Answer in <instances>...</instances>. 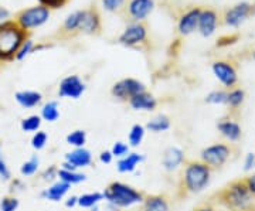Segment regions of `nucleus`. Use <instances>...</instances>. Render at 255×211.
<instances>
[{"label":"nucleus","mask_w":255,"mask_h":211,"mask_svg":"<svg viewBox=\"0 0 255 211\" xmlns=\"http://www.w3.org/2000/svg\"><path fill=\"white\" fill-rule=\"evenodd\" d=\"M213 170L206 163L199 160H186L176 186V200L182 202L189 196L201 193L211 182Z\"/></svg>","instance_id":"f257e3e1"},{"label":"nucleus","mask_w":255,"mask_h":211,"mask_svg":"<svg viewBox=\"0 0 255 211\" xmlns=\"http://www.w3.org/2000/svg\"><path fill=\"white\" fill-rule=\"evenodd\" d=\"M210 202L228 211H255V199L251 196L244 179H237L213 194Z\"/></svg>","instance_id":"f03ea898"},{"label":"nucleus","mask_w":255,"mask_h":211,"mask_svg":"<svg viewBox=\"0 0 255 211\" xmlns=\"http://www.w3.org/2000/svg\"><path fill=\"white\" fill-rule=\"evenodd\" d=\"M30 31H26L10 18L0 24V64L14 61L21 44L30 38Z\"/></svg>","instance_id":"7ed1b4c3"},{"label":"nucleus","mask_w":255,"mask_h":211,"mask_svg":"<svg viewBox=\"0 0 255 211\" xmlns=\"http://www.w3.org/2000/svg\"><path fill=\"white\" fill-rule=\"evenodd\" d=\"M102 194L108 207L114 211H121L136 204H142L146 196V193H143L142 190L122 182L110 183L105 187Z\"/></svg>","instance_id":"20e7f679"},{"label":"nucleus","mask_w":255,"mask_h":211,"mask_svg":"<svg viewBox=\"0 0 255 211\" xmlns=\"http://www.w3.org/2000/svg\"><path fill=\"white\" fill-rule=\"evenodd\" d=\"M234 155V146L226 142H216L210 146L201 149L200 160L209 166L210 169L220 170L227 165Z\"/></svg>","instance_id":"39448f33"},{"label":"nucleus","mask_w":255,"mask_h":211,"mask_svg":"<svg viewBox=\"0 0 255 211\" xmlns=\"http://www.w3.org/2000/svg\"><path fill=\"white\" fill-rule=\"evenodd\" d=\"M50 14H51L50 10L40 6V4H36V6H30V7H26V9L18 10L17 13L13 16V20L23 30L31 33L33 28L40 27L44 23H47L48 18H50Z\"/></svg>","instance_id":"423d86ee"},{"label":"nucleus","mask_w":255,"mask_h":211,"mask_svg":"<svg viewBox=\"0 0 255 211\" xmlns=\"http://www.w3.org/2000/svg\"><path fill=\"white\" fill-rule=\"evenodd\" d=\"M156 7L155 0H127L125 6L119 16L124 21L129 23H139L145 21Z\"/></svg>","instance_id":"0eeeda50"},{"label":"nucleus","mask_w":255,"mask_h":211,"mask_svg":"<svg viewBox=\"0 0 255 211\" xmlns=\"http://www.w3.org/2000/svg\"><path fill=\"white\" fill-rule=\"evenodd\" d=\"M149 40V31L146 21L129 23L118 37V43L128 48H143Z\"/></svg>","instance_id":"6e6552de"},{"label":"nucleus","mask_w":255,"mask_h":211,"mask_svg":"<svg viewBox=\"0 0 255 211\" xmlns=\"http://www.w3.org/2000/svg\"><path fill=\"white\" fill-rule=\"evenodd\" d=\"M250 17H253V3L250 1H238L220 13L221 24L233 28L240 27Z\"/></svg>","instance_id":"1a4fd4ad"},{"label":"nucleus","mask_w":255,"mask_h":211,"mask_svg":"<svg viewBox=\"0 0 255 211\" xmlns=\"http://www.w3.org/2000/svg\"><path fill=\"white\" fill-rule=\"evenodd\" d=\"M211 71L216 80L226 90L238 87V70L236 63L231 60H216L211 64Z\"/></svg>","instance_id":"9d476101"},{"label":"nucleus","mask_w":255,"mask_h":211,"mask_svg":"<svg viewBox=\"0 0 255 211\" xmlns=\"http://www.w3.org/2000/svg\"><path fill=\"white\" fill-rule=\"evenodd\" d=\"M146 91V85L136 78H122L112 85L111 95L119 102H129L135 95Z\"/></svg>","instance_id":"9b49d317"},{"label":"nucleus","mask_w":255,"mask_h":211,"mask_svg":"<svg viewBox=\"0 0 255 211\" xmlns=\"http://www.w3.org/2000/svg\"><path fill=\"white\" fill-rule=\"evenodd\" d=\"M102 33V17L97 6H90L82 9L80 34L85 36H100Z\"/></svg>","instance_id":"f8f14e48"},{"label":"nucleus","mask_w":255,"mask_h":211,"mask_svg":"<svg viewBox=\"0 0 255 211\" xmlns=\"http://www.w3.org/2000/svg\"><path fill=\"white\" fill-rule=\"evenodd\" d=\"M87 90V85L82 81L80 75H67L60 81L58 85V97L68 100H78Z\"/></svg>","instance_id":"ddd939ff"},{"label":"nucleus","mask_w":255,"mask_h":211,"mask_svg":"<svg viewBox=\"0 0 255 211\" xmlns=\"http://www.w3.org/2000/svg\"><path fill=\"white\" fill-rule=\"evenodd\" d=\"M94 163L92 153L85 147H77L71 152L65 153L64 163L60 167L68 169V170H82L85 167H90Z\"/></svg>","instance_id":"4468645a"},{"label":"nucleus","mask_w":255,"mask_h":211,"mask_svg":"<svg viewBox=\"0 0 255 211\" xmlns=\"http://www.w3.org/2000/svg\"><path fill=\"white\" fill-rule=\"evenodd\" d=\"M81 17H82V10H77L73 11L71 14H68L67 18L63 21V24L57 28L53 38L55 40H71L74 37H77L80 34V24H81Z\"/></svg>","instance_id":"2eb2a0df"},{"label":"nucleus","mask_w":255,"mask_h":211,"mask_svg":"<svg viewBox=\"0 0 255 211\" xmlns=\"http://www.w3.org/2000/svg\"><path fill=\"white\" fill-rule=\"evenodd\" d=\"M201 6H191L186 9L177 18V33L182 37H187L197 31L199 16H200Z\"/></svg>","instance_id":"dca6fc26"},{"label":"nucleus","mask_w":255,"mask_h":211,"mask_svg":"<svg viewBox=\"0 0 255 211\" xmlns=\"http://www.w3.org/2000/svg\"><path fill=\"white\" fill-rule=\"evenodd\" d=\"M221 24L220 13L216 9L211 7H201L200 16H199V24L197 31L203 37H211Z\"/></svg>","instance_id":"f3484780"},{"label":"nucleus","mask_w":255,"mask_h":211,"mask_svg":"<svg viewBox=\"0 0 255 211\" xmlns=\"http://www.w3.org/2000/svg\"><path fill=\"white\" fill-rule=\"evenodd\" d=\"M217 130L223 138L228 140V143H237L238 140H241V136H243L241 125L231 115L217 122Z\"/></svg>","instance_id":"a211bd4d"},{"label":"nucleus","mask_w":255,"mask_h":211,"mask_svg":"<svg viewBox=\"0 0 255 211\" xmlns=\"http://www.w3.org/2000/svg\"><path fill=\"white\" fill-rule=\"evenodd\" d=\"M172 200L166 194H146L137 211H170Z\"/></svg>","instance_id":"6ab92c4d"},{"label":"nucleus","mask_w":255,"mask_h":211,"mask_svg":"<svg viewBox=\"0 0 255 211\" xmlns=\"http://www.w3.org/2000/svg\"><path fill=\"white\" fill-rule=\"evenodd\" d=\"M186 162V156H184V150L177 146L167 147L163 152L162 156V166L166 172L172 173L174 170H177L179 167H182Z\"/></svg>","instance_id":"aec40b11"},{"label":"nucleus","mask_w":255,"mask_h":211,"mask_svg":"<svg viewBox=\"0 0 255 211\" xmlns=\"http://www.w3.org/2000/svg\"><path fill=\"white\" fill-rule=\"evenodd\" d=\"M71 186L67 183H64L61 180H55L54 183L48 184L46 189L40 193V197L43 200L51 203L63 202L64 199L67 197V194L70 193Z\"/></svg>","instance_id":"412c9836"},{"label":"nucleus","mask_w":255,"mask_h":211,"mask_svg":"<svg viewBox=\"0 0 255 211\" xmlns=\"http://www.w3.org/2000/svg\"><path fill=\"white\" fill-rule=\"evenodd\" d=\"M43 94L33 90H21L14 94V101L23 109H33L43 104Z\"/></svg>","instance_id":"4be33fe9"},{"label":"nucleus","mask_w":255,"mask_h":211,"mask_svg":"<svg viewBox=\"0 0 255 211\" xmlns=\"http://www.w3.org/2000/svg\"><path fill=\"white\" fill-rule=\"evenodd\" d=\"M128 104H129V106H130L132 109L152 112V110H155L156 108H157L159 101H157V98H156L153 94L145 91L135 95Z\"/></svg>","instance_id":"5701e85b"},{"label":"nucleus","mask_w":255,"mask_h":211,"mask_svg":"<svg viewBox=\"0 0 255 211\" xmlns=\"http://www.w3.org/2000/svg\"><path fill=\"white\" fill-rule=\"evenodd\" d=\"M145 160V156L137 152H129L127 156L121 157L117 162V170L122 175L132 173L136 170V167Z\"/></svg>","instance_id":"b1692460"},{"label":"nucleus","mask_w":255,"mask_h":211,"mask_svg":"<svg viewBox=\"0 0 255 211\" xmlns=\"http://www.w3.org/2000/svg\"><path fill=\"white\" fill-rule=\"evenodd\" d=\"M244 101H246V91L241 87H236V88L227 90V102H226V106L230 110V115L231 116L238 113V110L243 106Z\"/></svg>","instance_id":"393cba45"},{"label":"nucleus","mask_w":255,"mask_h":211,"mask_svg":"<svg viewBox=\"0 0 255 211\" xmlns=\"http://www.w3.org/2000/svg\"><path fill=\"white\" fill-rule=\"evenodd\" d=\"M58 180L70 186H75V184L84 183L87 180V175L82 173L81 170H68L64 167H58Z\"/></svg>","instance_id":"a878e982"},{"label":"nucleus","mask_w":255,"mask_h":211,"mask_svg":"<svg viewBox=\"0 0 255 211\" xmlns=\"http://www.w3.org/2000/svg\"><path fill=\"white\" fill-rule=\"evenodd\" d=\"M172 126V120L170 118L167 116V115H164V113H160V115H156L155 118H152V119L149 120L147 123H146V130H149V132H153V133H162V132H166V130H169Z\"/></svg>","instance_id":"bb28decb"},{"label":"nucleus","mask_w":255,"mask_h":211,"mask_svg":"<svg viewBox=\"0 0 255 211\" xmlns=\"http://www.w3.org/2000/svg\"><path fill=\"white\" fill-rule=\"evenodd\" d=\"M104 202V194L102 192H91V193H84L78 196V207L81 209H92L95 206H100V203Z\"/></svg>","instance_id":"cd10ccee"},{"label":"nucleus","mask_w":255,"mask_h":211,"mask_svg":"<svg viewBox=\"0 0 255 211\" xmlns=\"http://www.w3.org/2000/svg\"><path fill=\"white\" fill-rule=\"evenodd\" d=\"M40 116H41V119L46 120V122H50V123H53V122H55V120H58V118H60V106H58V102L57 101L46 102V104L41 106Z\"/></svg>","instance_id":"c85d7f7f"},{"label":"nucleus","mask_w":255,"mask_h":211,"mask_svg":"<svg viewBox=\"0 0 255 211\" xmlns=\"http://www.w3.org/2000/svg\"><path fill=\"white\" fill-rule=\"evenodd\" d=\"M146 135V128L143 125H139V123H135L129 133H128V145L130 147H137L140 146V143L143 142Z\"/></svg>","instance_id":"c756f323"},{"label":"nucleus","mask_w":255,"mask_h":211,"mask_svg":"<svg viewBox=\"0 0 255 211\" xmlns=\"http://www.w3.org/2000/svg\"><path fill=\"white\" fill-rule=\"evenodd\" d=\"M43 119L40 115H28L20 120V129L26 133H36L41 128Z\"/></svg>","instance_id":"7c9ffc66"},{"label":"nucleus","mask_w":255,"mask_h":211,"mask_svg":"<svg viewBox=\"0 0 255 211\" xmlns=\"http://www.w3.org/2000/svg\"><path fill=\"white\" fill-rule=\"evenodd\" d=\"M65 142H67V145L73 146L74 149H77V147H85V143H87V132L84 129H75V130L70 132L65 136Z\"/></svg>","instance_id":"2f4dec72"},{"label":"nucleus","mask_w":255,"mask_h":211,"mask_svg":"<svg viewBox=\"0 0 255 211\" xmlns=\"http://www.w3.org/2000/svg\"><path fill=\"white\" fill-rule=\"evenodd\" d=\"M38 169H40V159H38L37 155H33L28 160L21 163V166H20V175L23 176V177H31V176L37 175Z\"/></svg>","instance_id":"473e14b6"},{"label":"nucleus","mask_w":255,"mask_h":211,"mask_svg":"<svg viewBox=\"0 0 255 211\" xmlns=\"http://www.w3.org/2000/svg\"><path fill=\"white\" fill-rule=\"evenodd\" d=\"M206 104L210 105H226L227 102V90H214L206 95Z\"/></svg>","instance_id":"72a5a7b5"},{"label":"nucleus","mask_w":255,"mask_h":211,"mask_svg":"<svg viewBox=\"0 0 255 211\" xmlns=\"http://www.w3.org/2000/svg\"><path fill=\"white\" fill-rule=\"evenodd\" d=\"M20 207V200L13 194L3 196L0 199V211H17Z\"/></svg>","instance_id":"f704fd0d"},{"label":"nucleus","mask_w":255,"mask_h":211,"mask_svg":"<svg viewBox=\"0 0 255 211\" xmlns=\"http://www.w3.org/2000/svg\"><path fill=\"white\" fill-rule=\"evenodd\" d=\"M47 142H48V135H47L44 130H38L36 133H33V136H31V140H30V145L31 147L34 149V150H43L44 147L47 146Z\"/></svg>","instance_id":"c9c22d12"},{"label":"nucleus","mask_w":255,"mask_h":211,"mask_svg":"<svg viewBox=\"0 0 255 211\" xmlns=\"http://www.w3.org/2000/svg\"><path fill=\"white\" fill-rule=\"evenodd\" d=\"M38 177H40V180H41V182H44V183H48V184L54 183L55 180H58V166L57 165L48 166V167H46L44 170H41V172H40Z\"/></svg>","instance_id":"e433bc0d"},{"label":"nucleus","mask_w":255,"mask_h":211,"mask_svg":"<svg viewBox=\"0 0 255 211\" xmlns=\"http://www.w3.org/2000/svg\"><path fill=\"white\" fill-rule=\"evenodd\" d=\"M34 46H36V44H34V41H33L31 38L26 40V41L21 44V47L18 48L14 61H23L26 57H28L30 54H33V51H34Z\"/></svg>","instance_id":"4c0bfd02"},{"label":"nucleus","mask_w":255,"mask_h":211,"mask_svg":"<svg viewBox=\"0 0 255 211\" xmlns=\"http://www.w3.org/2000/svg\"><path fill=\"white\" fill-rule=\"evenodd\" d=\"M11 179H13L11 170L9 169L6 160H4V156H3V146H1V143H0V180L9 183Z\"/></svg>","instance_id":"58836bf2"},{"label":"nucleus","mask_w":255,"mask_h":211,"mask_svg":"<svg viewBox=\"0 0 255 211\" xmlns=\"http://www.w3.org/2000/svg\"><path fill=\"white\" fill-rule=\"evenodd\" d=\"M125 3H127V0H102V7L110 13L119 14L124 9Z\"/></svg>","instance_id":"ea45409f"},{"label":"nucleus","mask_w":255,"mask_h":211,"mask_svg":"<svg viewBox=\"0 0 255 211\" xmlns=\"http://www.w3.org/2000/svg\"><path fill=\"white\" fill-rule=\"evenodd\" d=\"M129 149H130V146H129L128 143L118 140V142H115V143L112 145V147H111L110 150L115 159H121V157L127 156L128 153H129Z\"/></svg>","instance_id":"a19ab883"},{"label":"nucleus","mask_w":255,"mask_h":211,"mask_svg":"<svg viewBox=\"0 0 255 211\" xmlns=\"http://www.w3.org/2000/svg\"><path fill=\"white\" fill-rule=\"evenodd\" d=\"M26 183H24V180L23 179H18V177H13L11 180L9 182V194H13V196H16L17 193H21V192H24L26 190Z\"/></svg>","instance_id":"79ce46f5"},{"label":"nucleus","mask_w":255,"mask_h":211,"mask_svg":"<svg viewBox=\"0 0 255 211\" xmlns=\"http://www.w3.org/2000/svg\"><path fill=\"white\" fill-rule=\"evenodd\" d=\"M37 1H38L40 6H43V7H46V9L51 11V10H57L64 7L70 0H37Z\"/></svg>","instance_id":"37998d69"},{"label":"nucleus","mask_w":255,"mask_h":211,"mask_svg":"<svg viewBox=\"0 0 255 211\" xmlns=\"http://www.w3.org/2000/svg\"><path fill=\"white\" fill-rule=\"evenodd\" d=\"M255 166V153H247L244 157V172L250 173L254 170Z\"/></svg>","instance_id":"c03bdc74"},{"label":"nucleus","mask_w":255,"mask_h":211,"mask_svg":"<svg viewBox=\"0 0 255 211\" xmlns=\"http://www.w3.org/2000/svg\"><path fill=\"white\" fill-rule=\"evenodd\" d=\"M191 211H220V210L217 209V206H216L214 203H211L209 200V202H204V203H201V204H199V206H196V207H194Z\"/></svg>","instance_id":"a18cd8bd"},{"label":"nucleus","mask_w":255,"mask_h":211,"mask_svg":"<svg viewBox=\"0 0 255 211\" xmlns=\"http://www.w3.org/2000/svg\"><path fill=\"white\" fill-rule=\"evenodd\" d=\"M98 159H100V162L102 165H111L115 157L111 153V150H102L100 153V156H98Z\"/></svg>","instance_id":"49530a36"},{"label":"nucleus","mask_w":255,"mask_h":211,"mask_svg":"<svg viewBox=\"0 0 255 211\" xmlns=\"http://www.w3.org/2000/svg\"><path fill=\"white\" fill-rule=\"evenodd\" d=\"M244 182H246L247 187H248V190H250L251 196L255 199V173L247 176L246 179H244Z\"/></svg>","instance_id":"de8ad7c7"},{"label":"nucleus","mask_w":255,"mask_h":211,"mask_svg":"<svg viewBox=\"0 0 255 211\" xmlns=\"http://www.w3.org/2000/svg\"><path fill=\"white\" fill-rule=\"evenodd\" d=\"M64 206L67 209H74L75 206H78V196H68L65 200H64Z\"/></svg>","instance_id":"09e8293b"},{"label":"nucleus","mask_w":255,"mask_h":211,"mask_svg":"<svg viewBox=\"0 0 255 211\" xmlns=\"http://www.w3.org/2000/svg\"><path fill=\"white\" fill-rule=\"evenodd\" d=\"M7 20H10V11L6 7L0 6V24L7 21Z\"/></svg>","instance_id":"8fccbe9b"},{"label":"nucleus","mask_w":255,"mask_h":211,"mask_svg":"<svg viewBox=\"0 0 255 211\" xmlns=\"http://www.w3.org/2000/svg\"><path fill=\"white\" fill-rule=\"evenodd\" d=\"M90 211H101L100 206H95V207H92V209H90Z\"/></svg>","instance_id":"3c124183"},{"label":"nucleus","mask_w":255,"mask_h":211,"mask_svg":"<svg viewBox=\"0 0 255 211\" xmlns=\"http://www.w3.org/2000/svg\"><path fill=\"white\" fill-rule=\"evenodd\" d=\"M251 58H253V60L255 61V47L253 48V50H251Z\"/></svg>","instance_id":"603ef678"},{"label":"nucleus","mask_w":255,"mask_h":211,"mask_svg":"<svg viewBox=\"0 0 255 211\" xmlns=\"http://www.w3.org/2000/svg\"><path fill=\"white\" fill-rule=\"evenodd\" d=\"M253 16H255V1L253 3Z\"/></svg>","instance_id":"864d4df0"},{"label":"nucleus","mask_w":255,"mask_h":211,"mask_svg":"<svg viewBox=\"0 0 255 211\" xmlns=\"http://www.w3.org/2000/svg\"><path fill=\"white\" fill-rule=\"evenodd\" d=\"M254 170H255V166H254Z\"/></svg>","instance_id":"5fc2aeb1"},{"label":"nucleus","mask_w":255,"mask_h":211,"mask_svg":"<svg viewBox=\"0 0 255 211\" xmlns=\"http://www.w3.org/2000/svg\"><path fill=\"white\" fill-rule=\"evenodd\" d=\"M0 70H1V67H0Z\"/></svg>","instance_id":"6e6d98bb"}]
</instances>
